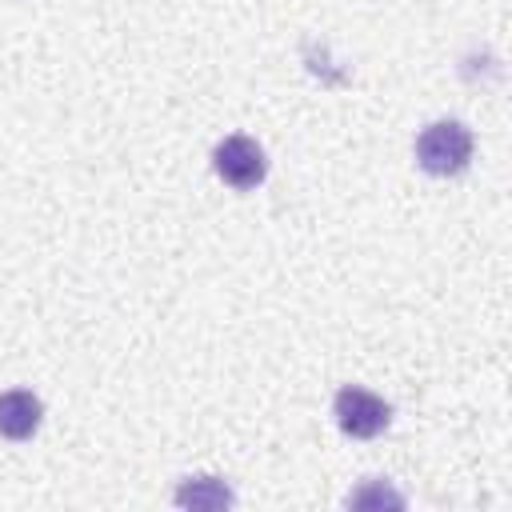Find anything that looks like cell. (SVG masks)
Listing matches in <instances>:
<instances>
[{
    "mask_svg": "<svg viewBox=\"0 0 512 512\" xmlns=\"http://www.w3.org/2000/svg\"><path fill=\"white\" fill-rule=\"evenodd\" d=\"M212 168H216V176H220L224 184H232V188L244 192V188H256V184L264 180L268 160H264V148H260L252 136H228V140L216 144Z\"/></svg>",
    "mask_w": 512,
    "mask_h": 512,
    "instance_id": "7a4b0ae2",
    "label": "cell"
},
{
    "mask_svg": "<svg viewBox=\"0 0 512 512\" xmlns=\"http://www.w3.org/2000/svg\"><path fill=\"white\" fill-rule=\"evenodd\" d=\"M40 416H44V408L32 392L16 388V392L0 396V436L4 440H28L40 428Z\"/></svg>",
    "mask_w": 512,
    "mask_h": 512,
    "instance_id": "277c9868",
    "label": "cell"
},
{
    "mask_svg": "<svg viewBox=\"0 0 512 512\" xmlns=\"http://www.w3.org/2000/svg\"><path fill=\"white\" fill-rule=\"evenodd\" d=\"M176 504H184V508H228V504H232V492H228L220 480H212V476H200V480H188V484H180V492H176Z\"/></svg>",
    "mask_w": 512,
    "mask_h": 512,
    "instance_id": "5b68a950",
    "label": "cell"
},
{
    "mask_svg": "<svg viewBox=\"0 0 512 512\" xmlns=\"http://www.w3.org/2000/svg\"><path fill=\"white\" fill-rule=\"evenodd\" d=\"M332 412H336V424H340L348 436H356V440L380 436V432L388 428V420H392V408H388L380 396H372V392H364V388H352V384L336 392Z\"/></svg>",
    "mask_w": 512,
    "mask_h": 512,
    "instance_id": "3957f363",
    "label": "cell"
},
{
    "mask_svg": "<svg viewBox=\"0 0 512 512\" xmlns=\"http://www.w3.org/2000/svg\"><path fill=\"white\" fill-rule=\"evenodd\" d=\"M416 160L432 176H456L472 160V132L456 120H436L416 136Z\"/></svg>",
    "mask_w": 512,
    "mask_h": 512,
    "instance_id": "6da1fadb",
    "label": "cell"
},
{
    "mask_svg": "<svg viewBox=\"0 0 512 512\" xmlns=\"http://www.w3.org/2000/svg\"><path fill=\"white\" fill-rule=\"evenodd\" d=\"M348 504H404L396 492H388V488H368V492H356V496H348Z\"/></svg>",
    "mask_w": 512,
    "mask_h": 512,
    "instance_id": "8992f818",
    "label": "cell"
}]
</instances>
